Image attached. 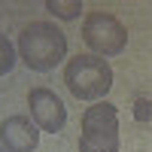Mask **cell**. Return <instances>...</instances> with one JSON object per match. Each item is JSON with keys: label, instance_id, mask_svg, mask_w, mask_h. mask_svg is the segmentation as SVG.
I'll use <instances>...</instances> for the list:
<instances>
[{"label": "cell", "instance_id": "obj_1", "mask_svg": "<svg viewBox=\"0 0 152 152\" xmlns=\"http://www.w3.org/2000/svg\"><path fill=\"white\" fill-rule=\"evenodd\" d=\"M18 58L31 70H52L67 58V37L52 21H31L18 34Z\"/></svg>", "mask_w": 152, "mask_h": 152}, {"label": "cell", "instance_id": "obj_2", "mask_svg": "<svg viewBox=\"0 0 152 152\" xmlns=\"http://www.w3.org/2000/svg\"><path fill=\"white\" fill-rule=\"evenodd\" d=\"M64 85L79 100H100L113 88V67L107 64V58L76 55L64 67Z\"/></svg>", "mask_w": 152, "mask_h": 152}, {"label": "cell", "instance_id": "obj_3", "mask_svg": "<svg viewBox=\"0 0 152 152\" xmlns=\"http://www.w3.org/2000/svg\"><path fill=\"white\" fill-rule=\"evenodd\" d=\"M79 152H119V110L97 100L82 113Z\"/></svg>", "mask_w": 152, "mask_h": 152}, {"label": "cell", "instance_id": "obj_4", "mask_svg": "<svg viewBox=\"0 0 152 152\" xmlns=\"http://www.w3.org/2000/svg\"><path fill=\"white\" fill-rule=\"evenodd\" d=\"M82 40L97 58H113V55L125 52L128 31L110 12H88L85 21H82Z\"/></svg>", "mask_w": 152, "mask_h": 152}, {"label": "cell", "instance_id": "obj_5", "mask_svg": "<svg viewBox=\"0 0 152 152\" xmlns=\"http://www.w3.org/2000/svg\"><path fill=\"white\" fill-rule=\"evenodd\" d=\"M28 107H31V119L40 131L46 134H58L67 125V107L52 88H31L28 94Z\"/></svg>", "mask_w": 152, "mask_h": 152}, {"label": "cell", "instance_id": "obj_6", "mask_svg": "<svg viewBox=\"0 0 152 152\" xmlns=\"http://www.w3.org/2000/svg\"><path fill=\"white\" fill-rule=\"evenodd\" d=\"M0 146L6 152H34L40 146V128L28 116H9L0 122Z\"/></svg>", "mask_w": 152, "mask_h": 152}, {"label": "cell", "instance_id": "obj_7", "mask_svg": "<svg viewBox=\"0 0 152 152\" xmlns=\"http://www.w3.org/2000/svg\"><path fill=\"white\" fill-rule=\"evenodd\" d=\"M46 9L52 12L55 18L73 21V18L82 15V0H46Z\"/></svg>", "mask_w": 152, "mask_h": 152}, {"label": "cell", "instance_id": "obj_8", "mask_svg": "<svg viewBox=\"0 0 152 152\" xmlns=\"http://www.w3.org/2000/svg\"><path fill=\"white\" fill-rule=\"evenodd\" d=\"M12 67H15V49H12V43L3 34H0V76H6Z\"/></svg>", "mask_w": 152, "mask_h": 152}, {"label": "cell", "instance_id": "obj_9", "mask_svg": "<svg viewBox=\"0 0 152 152\" xmlns=\"http://www.w3.org/2000/svg\"><path fill=\"white\" fill-rule=\"evenodd\" d=\"M149 113H152V104H149V100H137V119H149Z\"/></svg>", "mask_w": 152, "mask_h": 152}, {"label": "cell", "instance_id": "obj_10", "mask_svg": "<svg viewBox=\"0 0 152 152\" xmlns=\"http://www.w3.org/2000/svg\"><path fill=\"white\" fill-rule=\"evenodd\" d=\"M0 152H6V149H3V146H0Z\"/></svg>", "mask_w": 152, "mask_h": 152}]
</instances>
